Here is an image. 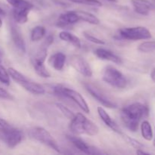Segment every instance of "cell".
<instances>
[{"label": "cell", "instance_id": "1", "mask_svg": "<svg viewBox=\"0 0 155 155\" xmlns=\"http://www.w3.org/2000/svg\"><path fill=\"white\" fill-rule=\"evenodd\" d=\"M149 115L148 105L141 102H134L122 108L120 118L124 125L131 132L136 133L139 127V123Z\"/></svg>", "mask_w": 155, "mask_h": 155}, {"label": "cell", "instance_id": "2", "mask_svg": "<svg viewBox=\"0 0 155 155\" xmlns=\"http://www.w3.org/2000/svg\"><path fill=\"white\" fill-rule=\"evenodd\" d=\"M69 129L75 135H87L89 136H96L99 133L98 126L88 119L82 113H77L71 120Z\"/></svg>", "mask_w": 155, "mask_h": 155}, {"label": "cell", "instance_id": "3", "mask_svg": "<svg viewBox=\"0 0 155 155\" xmlns=\"http://www.w3.org/2000/svg\"><path fill=\"white\" fill-rule=\"evenodd\" d=\"M0 133L7 146L14 148L23 140V133L19 129L14 127L4 119L0 118Z\"/></svg>", "mask_w": 155, "mask_h": 155}, {"label": "cell", "instance_id": "4", "mask_svg": "<svg viewBox=\"0 0 155 155\" xmlns=\"http://www.w3.org/2000/svg\"><path fill=\"white\" fill-rule=\"evenodd\" d=\"M8 71L9 75L12 77V80L15 83L19 84L21 87L24 88L27 92H30L33 95H43V94H45V88L42 85L28 79L24 74L17 71L16 69L13 68H9L8 69Z\"/></svg>", "mask_w": 155, "mask_h": 155}, {"label": "cell", "instance_id": "5", "mask_svg": "<svg viewBox=\"0 0 155 155\" xmlns=\"http://www.w3.org/2000/svg\"><path fill=\"white\" fill-rule=\"evenodd\" d=\"M53 90H54V93L56 95L63 97V98H69L74 103H76L79 106V107L83 110V112L89 114L90 109H89V105L80 92L73 89H70L66 86H62V85H56Z\"/></svg>", "mask_w": 155, "mask_h": 155}, {"label": "cell", "instance_id": "6", "mask_svg": "<svg viewBox=\"0 0 155 155\" xmlns=\"http://www.w3.org/2000/svg\"><path fill=\"white\" fill-rule=\"evenodd\" d=\"M13 8L12 14L15 21L18 24H26L28 21V15L33 5L27 0H6Z\"/></svg>", "mask_w": 155, "mask_h": 155}, {"label": "cell", "instance_id": "7", "mask_svg": "<svg viewBox=\"0 0 155 155\" xmlns=\"http://www.w3.org/2000/svg\"><path fill=\"white\" fill-rule=\"evenodd\" d=\"M28 134L31 139L49 147L56 152H61L60 147L58 142H56L54 138L50 134L49 132L47 131L45 129L39 127H33L29 130Z\"/></svg>", "mask_w": 155, "mask_h": 155}, {"label": "cell", "instance_id": "8", "mask_svg": "<svg viewBox=\"0 0 155 155\" xmlns=\"http://www.w3.org/2000/svg\"><path fill=\"white\" fill-rule=\"evenodd\" d=\"M102 80L112 87L117 89H125L128 83L123 73L113 66L106 67L103 72Z\"/></svg>", "mask_w": 155, "mask_h": 155}, {"label": "cell", "instance_id": "9", "mask_svg": "<svg viewBox=\"0 0 155 155\" xmlns=\"http://www.w3.org/2000/svg\"><path fill=\"white\" fill-rule=\"evenodd\" d=\"M119 36L126 40H143L151 38V33L148 28L145 27H124L119 30Z\"/></svg>", "mask_w": 155, "mask_h": 155}, {"label": "cell", "instance_id": "10", "mask_svg": "<svg viewBox=\"0 0 155 155\" xmlns=\"http://www.w3.org/2000/svg\"><path fill=\"white\" fill-rule=\"evenodd\" d=\"M47 58V48L43 46L39 48L36 51V55L33 59V66L34 71L39 77L42 78H49L51 74L45 66V61Z\"/></svg>", "mask_w": 155, "mask_h": 155}, {"label": "cell", "instance_id": "11", "mask_svg": "<svg viewBox=\"0 0 155 155\" xmlns=\"http://www.w3.org/2000/svg\"><path fill=\"white\" fill-rule=\"evenodd\" d=\"M84 86L86 91L104 107H107V108H116L117 107V104L114 101L107 97V95H105L104 92L99 90L94 85L91 83H84Z\"/></svg>", "mask_w": 155, "mask_h": 155}, {"label": "cell", "instance_id": "12", "mask_svg": "<svg viewBox=\"0 0 155 155\" xmlns=\"http://www.w3.org/2000/svg\"><path fill=\"white\" fill-rule=\"evenodd\" d=\"M71 65L75 71L86 77H92V70L87 61L80 55H73L71 58Z\"/></svg>", "mask_w": 155, "mask_h": 155}, {"label": "cell", "instance_id": "13", "mask_svg": "<svg viewBox=\"0 0 155 155\" xmlns=\"http://www.w3.org/2000/svg\"><path fill=\"white\" fill-rule=\"evenodd\" d=\"M68 139L71 143L74 145L76 148L80 151L81 152L86 154H101V151L95 148V147L90 146L86 142H85L83 139H80L76 136H68Z\"/></svg>", "mask_w": 155, "mask_h": 155}, {"label": "cell", "instance_id": "14", "mask_svg": "<svg viewBox=\"0 0 155 155\" xmlns=\"http://www.w3.org/2000/svg\"><path fill=\"white\" fill-rule=\"evenodd\" d=\"M79 21H80V18L75 11H71V12H67L61 14L58 18L56 25L61 28H64V27L74 25Z\"/></svg>", "mask_w": 155, "mask_h": 155}, {"label": "cell", "instance_id": "15", "mask_svg": "<svg viewBox=\"0 0 155 155\" xmlns=\"http://www.w3.org/2000/svg\"><path fill=\"white\" fill-rule=\"evenodd\" d=\"M11 36H12V41H13L17 50L21 54H24L26 52V43L24 37H23L21 30L17 26L12 25Z\"/></svg>", "mask_w": 155, "mask_h": 155}, {"label": "cell", "instance_id": "16", "mask_svg": "<svg viewBox=\"0 0 155 155\" xmlns=\"http://www.w3.org/2000/svg\"><path fill=\"white\" fill-rule=\"evenodd\" d=\"M94 54L98 58L101 59V60L113 62V63L117 64H120L123 63L121 58H120L119 56L114 54L113 51H110L108 49H105V48H96L94 51Z\"/></svg>", "mask_w": 155, "mask_h": 155}, {"label": "cell", "instance_id": "17", "mask_svg": "<svg viewBox=\"0 0 155 155\" xmlns=\"http://www.w3.org/2000/svg\"><path fill=\"white\" fill-rule=\"evenodd\" d=\"M135 12L141 15L147 16L152 10L153 5L148 0H131Z\"/></svg>", "mask_w": 155, "mask_h": 155}, {"label": "cell", "instance_id": "18", "mask_svg": "<svg viewBox=\"0 0 155 155\" xmlns=\"http://www.w3.org/2000/svg\"><path fill=\"white\" fill-rule=\"evenodd\" d=\"M66 61V55L63 52H56L51 55L48 59V64L55 71H61L63 70Z\"/></svg>", "mask_w": 155, "mask_h": 155}, {"label": "cell", "instance_id": "19", "mask_svg": "<svg viewBox=\"0 0 155 155\" xmlns=\"http://www.w3.org/2000/svg\"><path fill=\"white\" fill-rule=\"evenodd\" d=\"M97 111H98V115H99L100 118L101 119V120L104 123V124H105L107 127H108L109 128L111 129L113 131L116 132V133H121L120 130L117 124L115 123V121H114L113 120H112V118L110 117V115L107 113V111H106L103 107H98V108H97Z\"/></svg>", "mask_w": 155, "mask_h": 155}, {"label": "cell", "instance_id": "20", "mask_svg": "<svg viewBox=\"0 0 155 155\" xmlns=\"http://www.w3.org/2000/svg\"><path fill=\"white\" fill-rule=\"evenodd\" d=\"M59 38L62 41L68 42L77 48H81V40L75 35L68 31H61L59 33Z\"/></svg>", "mask_w": 155, "mask_h": 155}, {"label": "cell", "instance_id": "21", "mask_svg": "<svg viewBox=\"0 0 155 155\" xmlns=\"http://www.w3.org/2000/svg\"><path fill=\"white\" fill-rule=\"evenodd\" d=\"M75 12L78 15L80 21H84V22H86L90 24H93V25L99 24V19L95 15H94L93 14L89 13V12H84V11H75Z\"/></svg>", "mask_w": 155, "mask_h": 155}, {"label": "cell", "instance_id": "22", "mask_svg": "<svg viewBox=\"0 0 155 155\" xmlns=\"http://www.w3.org/2000/svg\"><path fill=\"white\" fill-rule=\"evenodd\" d=\"M46 30L43 26H36L32 30L30 34V39L33 42H38L43 39L45 36Z\"/></svg>", "mask_w": 155, "mask_h": 155}, {"label": "cell", "instance_id": "23", "mask_svg": "<svg viewBox=\"0 0 155 155\" xmlns=\"http://www.w3.org/2000/svg\"><path fill=\"white\" fill-rule=\"evenodd\" d=\"M141 133L146 141H151L153 139V131L150 123L144 120L141 124Z\"/></svg>", "mask_w": 155, "mask_h": 155}, {"label": "cell", "instance_id": "24", "mask_svg": "<svg viewBox=\"0 0 155 155\" xmlns=\"http://www.w3.org/2000/svg\"><path fill=\"white\" fill-rule=\"evenodd\" d=\"M138 50L144 53L155 51V41H147V42H142L139 45Z\"/></svg>", "mask_w": 155, "mask_h": 155}, {"label": "cell", "instance_id": "25", "mask_svg": "<svg viewBox=\"0 0 155 155\" xmlns=\"http://www.w3.org/2000/svg\"><path fill=\"white\" fill-rule=\"evenodd\" d=\"M0 82L5 86H9L11 83L8 71L2 64H0Z\"/></svg>", "mask_w": 155, "mask_h": 155}, {"label": "cell", "instance_id": "26", "mask_svg": "<svg viewBox=\"0 0 155 155\" xmlns=\"http://www.w3.org/2000/svg\"><path fill=\"white\" fill-rule=\"evenodd\" d=\"M68 1L71 2L77 3V4L94 6V7H101V6H102L101 2L98 0H68Z\"/></svg>", "mask_w": 155, "mask_h": 155}, {"label": "cell", "instance_id": "27", "mask_svg": "<svg viewBox=\"0 0 155 155\" xmlns=\"http://www.w3.org/2000/svg\"><path fill=\"white\" fill-rule=\"evenodd\" d=\"M56 106H57L58 108L61 111V113L63 114L67 118H68V119L71 120L74 117V115H75V114H74V112H73L72 110H70L68 107L64 105L61 103H57V104H56Z\"/></svg>", "mask_w": 155, "mask_h": 155}, {"label": "cell", "instance_id": "28", "mask_svg": "<svg viewBox=\"0 0 155 155\" xmlns=\"http://www.w3.org/2000/svg\"><path fill=\"white\" fill-rule=\"evenodd\" d=\"M83 36H84V37L86 38L88 41H89V42H93V43L95 44H97V45H104V44H105V42H104V40L96 37V36H93V35L88 33V32H83Z\"/></svg>", "mask_w": 155, "mask_h": 155}, {"label": "cell", "instance_id": "29", "mask_svg": "<svg viewBox=\"0 0 155 155\" xmlns=\"http://www.w3.org/2000/svg\"><path fill=\"white\" fill-rule=\"evenodd\" d=\"M126 137V140H127V142H128L129 144H130V145H132L133 147H134V148H136L137 149H142V148H143V145H142V144L140 143V142H139L138 141L135 140V139H132V138L129 137V136H125Z\"/></svg>", "mask_w": 155, "mask_h": 155}, {"label": "cell", "instance_id": "30", "mask_svg": "<svg viewBox=\"0 0 155 155\" xmlns=\"http://www.w3.org/2000/svg\"><path fill=\"white\" fill-rule=\"evenodd\" d=\"M0 98H5V99H12V96L10 95L9 92H8L4 89L0 87Z\"/></svg>", "mask_w": 155, "mask_h": 155}, {"label": "cell", "instance_id": "31", "mask_svg": "<svg viewBox=\"0 0 155 155\" xmlns=\"http://www.w3.org/2000/svg\"><path fill=\"white\" fill-rule=\"evenodd\" d=\"M150 77H151V79L152 80V81L155 83V68L152 69V71H151V74H150Z\"/></svg>", "mask_w": 155, "mask_h": 155}, {"label": "cell", "instance_id": "32", "mask_svg": "<svg viewBox=\"0 0 155 155\" xmlns=\"http://www.w3.org/2000/svg\"><path fill=\"white\" fill-rule=\"evenodd\" d=\"M136 154H150V153L146 152V151H142V149H137L136 151Z\"/></svg>", "mask_w": 155, "mask_h": 155}, {"label": "cell", "instance_id": "33", "mask_svg": "<svg viewBox=\"0 0 155 155\" xmlns=\"http://www.w3.org/2000/svg\"><path fill=\"white\" fill-rule=\"evenodd\" d=\"M2 27V16L0 15V28Z\"/></svg>", "mask_w": 155, "mask_h": 155}, {"label": "cell", "instance_id": "34", "mask_svg": "<svg viewBox=\"0 0 155 155\" xmlns=\"http://www.w3.org/2000/svg\"><path fill=\"white\" fill-rule=\"evenodd\" d=\"M108 1L111 2H117V0H108Z\"/></svg>", "mask_w": 155, "mask_h": 155}, {"label": "cell", "instance_id": "35", "mask_svg": "<svg viewBox=\"0 0 155 155\" xmlns=\"http://www.w3.org/2000/svg\"><path fill=\"white\" fill-rule=\"evenodd\" d=\"M153 145H154V146L155 147V138H154V142H153Z\"/></svg>", "mask_w": 155, "mask_h": 155}, {"label": "cell", "instance_id": "36", "mask_svg": "<svg viewBox=\"0 0 155 155\" xmlns=\"http://www.w3.org/2000/svg\"><path fill=\"white\" fill-rule=\"evenodd\" d=\"M0 62H1V52H0Z\"/></svg>", "mask_w": 155, "mask_h": 155}]
</instances>
